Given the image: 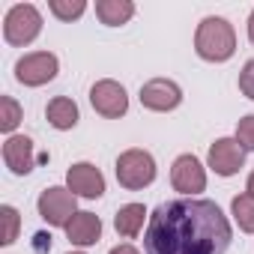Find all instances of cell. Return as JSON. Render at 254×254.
<instances>
[{
  "mask_svg": "<svg viewBox=\"0 0 254 254\" xmlns=\"http://www.w3.org/2000/svg\"><path fill=\"white\" fill-rule=\"evenodd\" d=\"M233 230L215 200L177 197L156 206L144 233L147 254H227Z\"/></svg>",
  "mask_w": 254,
  "mask_h": 254,
  "instance_id": "1",
  "label": "cell"
},
{
  "mask_svg": "<svg viewBox=\"0 0 254 254\" xmlns=\"http://www.w3.org/2000/svg\"><path fill=\"white\" fill-rule=\"evenodd\" d=\"M194 48L203 60L209 63H224L233 57L236 51V33L230 27V21L218 18V15H209L197 24V33H194Z\"/></svg>",
  "mask_w": 254,
  "mask_h": 254,
  "instance_id": "2",
  "label": "cell"
},
{
  "mask_svg": "<svg viewBox=\"0 0 254 254\" xmlns=\"http://www.w3.org/2000/svg\"><path fill=\"white\" fill-rule=\"evenodd\" d=\"M117 180L123 189L138 191L156 180V162L147 150H126L117 159Z\"/></svg>",
  "mask_w": 254,
  "mask_h": 254,
  "instance_id": "3",
  "label": "cell"
},
{
  "mask_svg": "<svg viewBox=\"0 0 254 254\" xmlns=\"http://www.w3.org/2000/svg\"><path fill=\"white\" fill-rule=\"evenodd\" d=\"M42 30V15L33 3H15L3 18V36L9 45H30Z\"/></svg>",
  "mask_w": 254,
  "mask_h": 254,
  "instance_id": "4",
  "label": "cell"
},
{
  "mask_svg": "<svg viewBox=\"0 0 254 254\" xmlns=\"http://www.w3.org/2000/svg\"><path fill=\"white\" fill-rule=\"evenodd\" d=\"M39 215L54 224V227H66L72 218H75V194L69 189H60V186H51L39 194Z\"/></svg>",
  "mask_w": 254,
  "mask_h": 254,
  "instance_id": "5",
  "label": "cell"
},
{
  "mask_svg": "<svg viewBox=\"0 0 254 254\" xmlns=\"http://www.w3.org/2000/svg\"><path fill=\"white\" fill-rule=\"evenodd\" d=\"M90 102H93V108H96L102 117H108V120H117V117H123L126 111H129V96H126L123 84H117V81H111V78L96 81V84L90 87Z\"/></svg>",
  "mask_w": 254,
  "mask_h": 254,
  "instance_id": "6",
  "label": "cell"
},
{
  "mask_svg": "<svg viewBox=\"0 0 254 254\" xmlns=\"http://www.w3.org/2000/svg\"><path fill=\"white\" fill-rule=\"evenodd\" d=\"M57 75V57L48 51H36V54H24L15 63V78L27 87H42L48 81H54Z\"/></svg>",
  "mask_w": 254,
  "mask_h": 254,
  "instance_id": "7",
  "label": "cell"
},
{
  "mask_svg": "<svg viewBox=\"0 0 254 254\" xmlns=\"http://www.w3.org/2000/svg\"><path fill=\"white\" fill-rule=\"evenodd\" d=\"M245 165V147L236 138H218L209 147V168L218 177H233Z\"/></svg>",
  "mask_w": 254,
  "mask_h": 254,
  "instance_id": "8",
  "label": "cell"
},
{
  "mask_svg": "<svg viewBox=\"0 0 254 254\" xmlns=\"http://www.w3.org/2000/svg\"><path fill=\"white\" fill-rule=\"evenodd\" d=\"M171 183L177 191H183L186 197H194L197 191L206 189V171L194 156H180L171 168Z\"/></svg>",
  "mask_w": 254,
  "mask_h": 254,
  "instance_id": "9",
  "label": "cell"
},
{
  "mask_svg": "<svg viewBox=\"0 0 254 254\" xmlns=\"http://www.w3.org/2000/svg\"><path fill=\"white\" fill-rule=\"evenodd\" d=\"M183 102V90L168 78H153L141 87V105L150 111H174Z\"/></svg>",
  "mask_w": 254,
  "mask_h": 254,
  "instance_id": "10",
  "label": "cell"
},
{
  "mask_svg": "<svg viewBox=\"0 0 254 254\" xmlns=\"http://www.w3.org/2000/svg\"><path fill=\"white\" fill-rule=\"evenodd\" d=\"M66 183H69V191L72 194H81V197H102L105 194V177L96 165L90 162H78L69 168L66 174Z\"/></svg>",
  "mask_w": 254,
  "mask_h": 254,
  "instance_id": "11",
  "label": "cell"
},
{
  "mask_svg": "<svg viewBox=\"0 0 254 254\" xmlns=\"http://www.w3.org/2000/svg\"><path fill=\"white\" fill-rule=\"evenodd\" d=\"M3 162H6V168H9L12 174H18V177L30 174L33 165H36L33 141H30L27 135H12V138H6V144H3Z\"/></svg>",
  "mask_w": 254,
  "mask_h": 254,
  "instance_id": "12",
  "label": "cell"
},
{
  "mask_svg": "<svg viewBox=\"0 0 254 254\" xmlns=\"http://www.w3.org/2000/svg\"><path fill=\"white\" fill-rule=\"evenodd\" d=\"M66 236H69V242H75L81 248L99 242V236H102L99 215H93V212H75V218L66 224Z\"/></svg>",
  "mask_w": 254,
  "mask_h": 254,
  "instance_id": "13",
  "label": "cell"
},
{
  "mask_svg": "<svg viewBox=\"0 0 254 254\" xmlns=\"http://www.w3.org/2000/svg\"><path fill=\"white\" fill-rule=\"evenodd\" d=\"M144 218H147L144 203H126V206H120V209H117V215H114V227H117V233H120V236L132 239V236H138V233H141Z\"/></svg>",
  "mask_w": 254,
  "mask_h": 254,
  "instance_id": "14",
  "label": "cell"
},
{
  "mask_svg": "<svg viewBox=\"0 0 254 254\" xmlns=\"http://www.w3.org/2000/svg\"><path fill=\"white\" fill-rule=\"evenodd\" d=\"M96 15H99L102 24L120 27V24H126L135 15V3H132V0H99V3H96Z\"/></svg>",
  "mask_w": 254,
  "mask_h": 254,
  "instance_id": "15",
  "label": "cell"
},
{
  "mask_svg": "<svg viewBox=\"0 0 254 254\" xmlns=\"http://www.w3.org/2000/svg\"><path fill=\"white\" fill-rule=\"evenodd\" d=\"M45 117H48V123L54 126V129L66 132V129H72V126L78 123V105L72 99H66V96H57V99L48 102Z\"/></svg>",
  "mask_w": 254,
  "mask_h": 254,
  "instance_id": "16",
  "label": "cell"
},
{
  "mask_svg": "<svg viewBox=\"0 0 254 254\" xmlns=\"http://www.w3.org/2000/svg\"><path fill=\"white\" fill-rule=\"evenodd\" d=\"M230 209L236 215V224L245 233H254V197L251 194H236L233 203H230Z\"/></svg>",
  "mask_w": 254,
  "mask_h": 254,
  "instance_id": "17",
  "label": "cell"
},
{
  "mask_svg": "<svg viewBox=\"0 0 254 254\" xmlns=\"http://www.w3.org/2000/svg\"><path fill=\"white\" fill-rule=\"evenodd\" d=\"M18 123H21V108H18V102L9 99V96H0V129H3V132H12Z\"/></svg>",
  "mask_w": 254,
  "mask_h": 254,
  "instance_id": "18",
  "label": "cell"
},
{
  "mask_svg": "<svg viewBox=\"0 0 254 254\" xmlns=\"http://www.w3.org/2000/svg\"><path fill=\"white\" fill-rule=\"evenodd\" d=\"M51 12L60 18V21H72V18H81L84 15V9H87V3L84 0H51Z\"/></svg>",
  "mask_w": 254,
  "mask_h": 254,
  "instance_id": "19",
  "label": "cell"
},
{
  "mask_svg": "<svg viewBox=\"0 0 254 254\" xmlns=\"http://www.w3.org/2000/svg\"><path fill=\"white\" fill-rule=\"evenodd\" d=\"M0 218H3V239H0V245H12L15 233H18V212H15V206H0Z\"/></svg>",
  "mask_w": 254,
  "mask_h": 254,
  "instance_id": "20",
  "label": "cell"
},
{
  "mask_svg": "<svg viewBox=\"0 0 254 254\" xmlns=\"http://www.w3.org/2000/svg\"><path fill=\"white\" fill-rule=\"evenodd\" d=\"M236 141L245 147V153L254 150V114H248V117L239 120V126H236Z\"/></svg>",
  "mask_w": 254,
  "mask_h": 254,
  "instance_id": "21",
  "label": "cell"
},
{
  "mask_svg": "<svg viewBox=\"0 0 254 254\" xmlns=\"http://www.w3.org/2000/svg\"><path fill=\"white\" fill-rule=\"evenodd\" d=\"M239 90L254 102V60H248L242 66V72H239Z\"/></svg>",
  "mask_w": 254,
  "mask_h": 254,
  "instance_id": "22",
  "label": "cell"
},
{
  "mask_svg": "<svg viewBox=\"0 0 254 254\" xmlns=\"http://www.w3.org/2000/svg\"><path fill=\"white\" fill-rule=\"evenodd\" d=\"M33 239H36V242H33L36 251H48V248H51V236H48V233H36Z\"/></svg>",
  "mask_w": 254,
  "mask_h": 254,
  "instance_id": "23",
  "label": "cell"
},
{
  "mask_svg": "<svg viewBox=\"0 0 254 254\" xmlns=\"http://www.w3.org/2000/svg\"><path fill=\"white\" fill-rule=\"evenodd\" d=\"M108 254H138V248H132V245H117V248H111Z\"/></svg>",
  "mask_w": 254,
  "mask_h": 254,
  "instance_id": "24",
  "label": "cell"
},
{
  "mask_svg": "<svg viewBox=\"0 0 254 254\" xmlns=\"http://www.w3.org/2000/svg\"><path fill=\"white\" fill-rule=\"evenodd\" d=\"M248 39H251V45H254V12L248 15Z\"/></svg>",
  "mask_w": 254,
  "mask_h": 254,
  "instance_id": "25",
  "label": "cell"
},
{
  "mask_svg": "<svg viewBox=\"0 0 254 254\" xmlns=\"http://www.w3.org/2000/svg\"><path fill=\"white\" fill-rule=\"evenodd\" d=\"M248 194L254 197V171H251V177H248Z\"/></svg>",
  "mask_w": 254,
  "mask_h": 254,
  "instance_id": "26",
  "label": "cell"
},
{
  "mask_svg": "<svg viewBox=\"0 0 254 254\" xmlns=\"http://www.w3.org/2000/svg\"><path fill=\"white\" fill-rule=\"evenodd\" d=\"M72 254H84V251H72Z\"/></svg>",
  "mask_w": 254,
  "mask_h": 254,
  "instance_id": "27",
  "label": "cell"
}]
</instances>
